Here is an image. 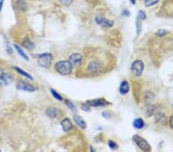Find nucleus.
Returning a JSON list of instances; mask_svg holds the SVG:
<instances>
[{
	"label": "nucleus",
	"mask_w": 173,
	"mask_h": 152,
	"mask_svg": "<svg viewBox=\"0 0 173 152\" xmlns=\"http://www.w3.org/2000/svg\"><path fill=\"white\" fill-rule=\"evenodd\" d=\"M55 68L59 74L62 75H66L71 73L72 65L69 61H61V62H57Z\"/></svg>",
	"instance_id": "f257e3e1"
},
{
	"label": "nucleus",
	"mask_w": 173,
	"mask_h": 152,
	"mask_svg": "<svg viewBox=\"0 0 173 152\" xmlns=\"http://www.w3.org/2000/svg\"><path fill=\"white\" fill-rule=\"evenodd\" d=\"M132 138H133L135 143L137 144L138 147L142 150H143V151H150L151 150V147L149 145V144L144 138H142V137L139 136V135H134Z\"/></svg>",
	"instance_id": "f03ea898"
},
{
	"label": "nucleus",
	"mask_w": 173,
	"mask_h": 152,
	"mask_svg": "<svg viewBox=\"0 0 173 152\" xmlns=\"http://www.w3.org/2000/svg\"><path fill=\"white\" fill-rule=\"evenodd\" d=\"M52 55L49 53H44L39 56L38 64L43 68H49L52 62Z\"/></svg>",
	"instance_id": "7ed1b4c3"
},
{
	"label": "nucleus",
	"mask_w": 173,
	"mask_h": 152,
	"mask_svg": "<svg viewBox=\"0 0 173 152\" xmlns=\"http://www.w3.org/2000/svg\"><path fill=\"white\" fill-rule=\"evenodd\" d=\"M132 72L136 76H140L142 72L144 70V63L141 60H137L132 63Z\"/></svg>",
	"instance_id": "20e7f679"
},
{
	"label": "nucleus",
	"mask_w": 173,
	"mask_h": 152,
	"mask_svg": "<svg viewBox=\"0 0 173 152\" xmlns=\"http://www.w3.org/2000/svg\"><path fill=\"white\" fill-rule=\"evenodd\" d=\"M16 88L19 89V90L29 92H33L36 90V88L34 86L28 83V82H24V81H19L17 85H16Z\"/></svg>",
	"instance_id": "39448f33"
},
{
	"label": "nucleus",
	"mask_w": 173,
	"mask_h": 152,
	"mask_svg": "<svg viewBox=\"0 0 173 152\" xmlns=\"http://www.w3.org/2000/svg\"><path fill=\"white\" fill-rule=\"evenodd\" d=\"M96 22L98 25L105 28H110L113 26V22L111 20L105 19L103 16H96Z\"/></svg>",
	"instance_id": "423d86ee"
},
{
	"label": "nucleus",
	"mask_w": 173,
	"mask_h": 152,
	"mask_svg": "<svg viewBox=\"0 0 173 152\" xmlns=\"http://www.w3.org/2000/svg\"><path fill=\"white\" fill-rule=\"evenodd\" d=\"M82 60V56L79 53H73L69 57V62L72 64V66H77L81 63Z\"/></svg>",
	"instance_id": "0eeeda50"
},
{
	"label": "nucleus",
	"mask_w": 173,
	"mask_h": 152,
	"mask_svg": "<svg viewBox=\"0 0 173 152\" xmlns=\"http://www.w3.org/2000/svg\"><path fill=\"white\" fill-rule=\"evenodd\" d=\"M86 103H87L89 106H93V107H102V106H105L108 104L107 101L105 99H102V98L88 101Z\"/></svg>",
	"instance_id": "6e6552de"
},
{
	"label": "nucleus",
	"mask_w": 173,
	"mask_h": 152,
	"mask_svg": "<svg viewBox=\"0 0 173 152\" xmlns=\"http://www.w3.org/2000/svg\"><path fill=\"white\" fill-rule=\"evenodd\" d=\"M12 82V78L11 75L3 74L0 76V85L6 86Z\"/></svg>",
	"instance_id": "1a4fd4ad"
},
{
	"label": "nucleus",
	"mask_w": 173,
	"mask_h": 152,
	"mask_svg": "<svg viewBox=\"0 0 173 152\" xmlns=\"http://www.w3.org/2000/svg\"><path fill=\"white\" fill-rule=\"evenodd\" d=\"M61 125H62V129L65 132H69L73 128V125L69 118H65V119L62 120V122H61Z\"/></svg>",
	"instance_id": "9d476101"
},
{
	"label": "nucleus",
	"mask_w": 173,
	"mask_h": 152,
	"mask_svg": "<svg viewBox=\"0 0 173 152\" xmlns=\"http://www.w3.org/2000/svg\"><path fill=\"white\" fill-rule=\"evenodd\" d=\"M102 65L98 62H92L88 66V69L89 72H98L101 70Z\"/></svg>",
	"instance_id": "9b49d317"
},
{
	"label": "nucleus",
	"mask_w": 173,
	"mask_h": 152,
	"mask_svg": "<svg viewBox=\"0 0 173 152\" xmlns=\"http://www.w3.org/2000/svg\"><path fill=\"white\" fill-rule=\"evenodd\" d=\"M119 92L121 95H126L129 92V85L127 81L122 82L119 87Z\"/></svg>",
	"instance_id": "f8f14e48"
},
{
	"label": "nucleus",
	"mask_w": 173,
	"mask_h": 152,
	"mask_svg": "<svg viewBox=\"0 0 173 152\" xmlns=\"http://www.w3.org/2000/svg\"><path fill=\"white\" fill-rule=\"evenodd\" d=\"M74 121H75V122L76 123V125L79 127H80V128H82V129H85V128H86V122H85V121L82 119L80 116H79V115H76L74 116Z\"/></svg>",
	"instance_id": "ddd939ff"
},
{
	"label": "nucleus",
	"mask_w": 173,
	"mask_h": 152,
	"mask_svg": "<svg viewBox=\"0 0 173 152\" xmlns=\"http://www.w3.org/2000/svg\"><path fill=\"white\" fill-rule=\"evenodd\" d=\"M133 126L136 129H142L145 127V122L142 118H136L133 121Z\"/></svg>",
	"instance_id": "4468645a"
},
{
	"label": "nucleus",
	"mask_w": 173,
	"mask_h": 152,
	"mask_svg": "<svg viewBox=\"0 0 173 152\" xmlns=\"http://www.w3.org/2000/svg\"><path fill=\"white\" fill-rule=\"evenodd\" d=\"M16 7L19 10L25 11L27 8V4L24 0H18L17 2H16Z\"/></svg>",
	"instance_id": "2eb2a0df"
},
{
	"label": "nucleus",
	"mask_w": 173,
	"mask_h": 152,
	"mask_svg": "<svg viewBox=\"0 0 173 152\" xmlns=\"http://www.w3.org/2000/svg\"><path fill=\"white\" fill-rule=\"evenodd\" d=\"M46 115L51 118H55L57 115V109L55 108H49L46 110Z\"/></svg>",
	"instance_id": "dca6fc26"
},
{
	"label": "nucleus",
	"mask_w": 173,
	"mask_h": 152,
	"mask_svg": "<svg viewBox=\"0 0 173 152\" xmlns=\"http://www.w3.org/2000/svg\"><path fill=\"white\" fill-rule=\"evenodd\" d=\"M14 46H15L16 49L17 50V51L19 52V55H21V57H22V58H24V59H26V61H29V57L27 56V55L25 53V51L22 50V48H21V47H19V45H15Z\"/></svg>",
	"instance_id": "f3484780"
},
{
	"label": "nucleus",
	"mask_w": 173,
	"mask_h": 152,
	"mask_svg": "<svg viewBox=\"0 0 173 152\" xmlns=\"http://www.w3.org/2000/svg\"><path fill=\"white\" fill-rule=\"evenodd\" d=\"M15 69H16V71L18 72V73H19L20 75H22V76H24V77L27 78V79H33L32 75H30L29 74H28L27 72H25L24 70L21 69L20 68H17V67H16V68H15Z\"/></svg>",
	"instance_id": "a211bd4d"
},
{
	"label": "nucleus",
	"mask_w": 173,
	"mask_h": 152,
	"mask_svg": "<svg viewBox=\"0 0 173 152\" xmlns=\"http://www.w3.org/2000/svg\"><path fill=\"white\" fill-rule=\"evenodd\" d=\"M22 45H23V46H25L26 48H28V49H29V50L33 49V48H34V47H35V45L28 39L25 40L24 42L22 43Z\"/></svg>",
	"instance_id": "6ab92c4d"
},
{
	"label": "nucleus",
	"mask_w": 173,
	"mask_h": 152,
	"mask_svg": "<svg viewBox=\"0 0 173 152\" xmlns=\"http://www.w3.org/2000/svg\"><path fill=\"white\" fill-rule=\"evenodd\" d=\"M159 2V0H145L144 2L146 7H150L156 5Z\"/></svg>",
	"instance_id": "aec40b11"
},
{
	"label": "nucleus",
	"mask_w": 173,
	"mask_h": 152,
	"mask_svg": "<svg viewBox=\"0 0 173 152\" xmlns=\"http://www.w3.org/2000/svg\"><path fill=\"white\" fill-rule=\"evenodd\" d=\"M51 93L52 95H53V97L55 98H56L57 100H58V101H62V100H63L62 96L60 95L56 91H55L54 89H51Z\"/></svg>",
	"instance_id": "412c9836"
},
{
	"label": "nucleus",
	"mask_w": 173,
	"mask_h": 152,
	"mask_svg": "<svg viewBox=\"0 0 173 152\" xmlns=\"http://www.w3.org/2000/svg\"><path fill=\"white\" fill-rule=\"evenodd\" d=\"M146 13H145V12L142 10L139 11L138 15H137V19H139L140 21H142V20H144V19H146Z\"/></svg>",
	"instance_id": "4be33fe9"
},
{
	"label": "nucleus",
	"mask_w": 173,
	"mask_h": 152,
	"mask_svg": "<svg viewBox=\"0 0 173 152\" xmlns=\"http://www.w3.org/2000/svg\"><path fill=\"white\" fill-rule=\"evenodd\" d=\"M167 34V31L166 30H165V29H159V31L156 32V35L159 37H162V36H165Z\"/></svg>",
	"instance_id": "5701e85b"
},
{
	"label": "nucleus",
	"mask_w": 173,
	"mask_h": 152,
	"mask_svg": "<svg viewBox=\"0 0 173 152\" xmlns=\"http://www.w3.org/2000/svg\"><path fill=\"white\" fill-rule=\"evenodd\" d=\"M109 147L112 150H116L118 148V144L115 142H114L113 141H109Z\"/></svg>",
	"instance_id": "b1692460"
},
{
	"label": "nucleus",
	"mask_w": 173,
	"mask_h": 152,
	"mask_svg": "<svg viewBox=\"0 0 173 152\" xmlns=\"http://www.w3.org/2000/svg\"><path fill=\"white\" fill-rule=\"evenodd\" d=\"M142 21H140L139 19H136V22H135V24H136V28H137V34L139 35L140 33L141 29H142V23H141Z\"/></svg>",
	"instance_id": "393cba45"
},
{
	"label": "nucleus",
	"mask_w": 173,
	"mask_h": 152,
	"mask_svg": "<svg viewBox=\"0 0 173 152\" xmlns=\"http://www.w3.org/2000/svg\"><path fill=\"white\" fill-rule=\"evenodd\" d=\"M58 2L64 5H70L73 2V0H58Z\"/></svg>",
	"instance_id": "a878e982"
},
{
	"label": "nucleus",
	"mask_w": 173,
	"mask_h": 152,
	"mask_svg": "<svg viewBox=\"0 0 173 152\" xmlns=\"http://www.w3.org/2000/svg\"><path fill=\"white\" fill-rule=\"evenodd\" d=\"M153 95V93H151V92H147V93H146V97H145V98H146V102H147V101H148V102H150V101H151L153 99V98H154V97L150 98V96Z\"/></svg>",
	"instance_id": "bb28decb"
},
{
	"label": "nucleus",
	"mask_w": 173,
	"mask_h": 152,
	"mask_svg": "<svg viewBox=\"0 0 173 152\" xmlns=\"http://www.w3.org/2000/svg\"><path fill=\"white\" fill-rule=\"evenodd\" d=\"M82 110H84V111H90V106H89L87 103L82 104Z\"/></svg>",
	"instance_id": "cd10ccee"
},
{
	"label": "nucleus",
	"mask_w": 173,
	"mask_h": 152,
	"mask_svg": "<svg viewBox=\"0 0 173 152\" xmlns=\"http://www.w3.org/2000/svg\"><path fill=\"white\" fill-rule=\"evenodd\" d=\"M66 105L69 107L70 109H72V110H75L76 109V107H75V105H74L73 104H72L71 101H66Z\"/></svg>",
	"instance_id": "c85d7f7f"
},
{
	"label": "nucleus",
	"mask_w": 173,
	"mask_h": 152,
	"mask_svg": "<svg viewBox=\"0 0 173 152\" xmlns=\"http://www.w3.org/2000/svg\"><path fill=\"white\" fill-rule=\"evenodd\" d=\"M169 124H170V126H171V128H173V116L171 117V118H170Z\"/></svg>",
	"instance_id": "c756f323"
},
{
	"label": "nucleus",
	"mask_w": 173,
	"mask_h": 152,
	"mask_svg": "<svg viewBox=\"0 0 173 152\" xmlns=\"http://www.w3.org/2000/svg\"><path fill=\"white\" fill-rule=\"evenodd\" d=\"M123 15H124V16H129V15H130V13H129V12H128V11H127V10H125L123 12Z\"/></svg>",
	"instance_id": "7c9ffc66"
},
{
	"label": "nucleus",
	"mask_w": 173,
	"mask_h": 152,
	"mask_svg": "<svg viewBox=\"0 0 173 152\" xmlns=\"http://www.w3.org/2000/svg\"><path fill=\"white\" fill-rule=\"evenodd\" d=\"M3 2H4V0H0V11L2 10V5H3Z\"/></svg>",
	"instance_id": "2f4dec72"
},
{
	"label": "nucleus",
	"mask_w": 173,
	"mask_h": 152,
	"mask_svg": "<svg viewBox=\"0 0 173 152\" xmlns=\"http://www.w3.org/2000/svg\"><path fill=\"white\" fill-rule=\"evenodd\" d=\"M3 74H4L3 69H2V68H1V67H0V76H1V75H3Z\"/></svg>",
	"instance_id": "473e14b6"
},
{
	"label": "nucleus",
	"mask_w": 173,
	"mask_h": 152,
	"mask_svg": "<svg viewBox=\"0 0 173 152\" xmlns=\"http://www.w3.org/2000/svg\"><path fill=\"white\" fill-rule=\"evenodd\" d=\"M129 1H130V2H132V3L133 4V5L135 3V0H129Z\"/></svg>",
	"instance_id": "72a5a7b5"
}]
</instances>
